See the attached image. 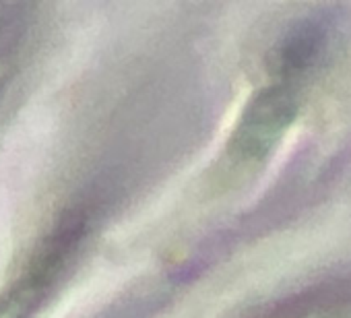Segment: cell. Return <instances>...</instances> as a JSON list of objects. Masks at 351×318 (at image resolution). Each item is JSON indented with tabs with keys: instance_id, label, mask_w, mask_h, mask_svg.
Masks as SVG:
<instances>
[{
	"instance_id": "cell-1",
	"label": "cell",
	"mask_w": 351,
	"mask_h": 318,
	"mask_svg": "<svg viewBox=\"0 0 351 318\" xmlns=\"http://www.w3.org/2000/svg\"><path fill=\"white\" fill-rule=\"evenodd\" d=\"M298 114V99L289 85L275 83L261 89L244 108L232 134L230 149L242 159H263L283 136Z\"/></svg>"
},
{
	"instance_id": "cell-2",
	"label": "cell",
	"mask_w": 351,
	"mask_h": 318,
	"mask_svg": "<svg viewBox=\"0 0 351 318\" xmlns=\"http://www.w3.org/2000/svg\"><path fill=\"white\" fill-rule=\"evenodd\" d=\"M326 40L328 25L324 17L310 15L298 19L281 34V38L273 46L269 56L271 73L283 85L295 81L320 62Z\"/></svg>"
},
{
	"instance_id": "cell-3",
	"label": "cell",
	"mask_w": 351,
	"mask_h": 318,
	"mask_svg": "<svg viewBox=\"0 0 351 318\" xmlns=\"http://www.w3.org/2000/svg\"><path fill=\"white\" fill-rule=\"evenodd\" d=\"M87 228H89L87 209L77 207L64 213L62 219L52 230V234L36 250L23 281L40 291H46V287L62 273L73 252L79 248L81 240L87 234Z\"/></svg>"
},
{
	"instance_id": "cell-4",
	"label": "cell",
	"mask_w": 351,
	"mask_h": 318,
	"mask_svg": "<svg viewBox=\"0 0 351 318\" xmlns=\"http://www.w3.org/2000/svg\"><path fill=\"white\" fill-rule=\"evenodd\" d=\"M349 304L351 279H328L275 302L256 318H324Z\"/></svg>"
},
{
	"instance_id": "cell-5",
	"label": "cell",
	"mask_w": 351,
	"mask_h": 318,
	"mask_svg": "<svg viewBox=\"0 0 351 318\" xmlns=\"http://www.w3.org/2000/svg\"><path fill=\"white\" fill-rule=\"evenodd\" d=\"M42 295L44 291L23 281L9 295L0 297V318H32Z\"/></svg>"
}]
</instances>
